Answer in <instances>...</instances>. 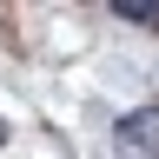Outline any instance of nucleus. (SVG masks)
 I'll return each instance as SVG.
<instances>
[{
    "instance_id": "obj_1",
    "label": "nucleus",
    "mask_w": 159,
    "mask_h": 159,
    "mask_svg": "<svg viewBox=\"0 0 159 159\" xmlns=\"http://www.w3.org/2000/svg\"><path fill=\"white\" fill-rule=\"evenodd\" d=\"M113 146L126 159H159V113H126L113 133Z\"/></svg>"
}]
</instances>
